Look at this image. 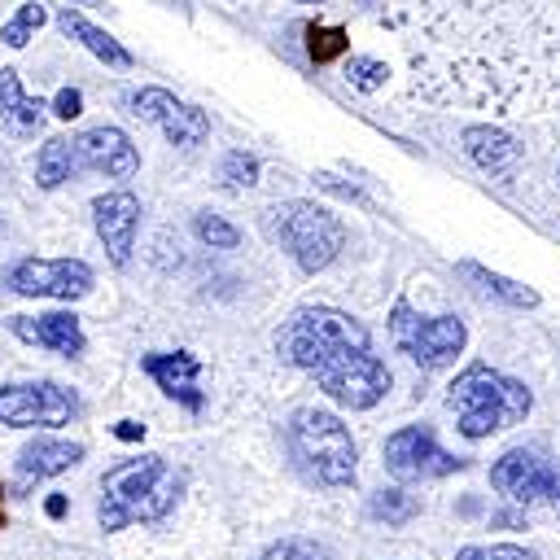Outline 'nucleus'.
Listing matches in <instances>:
<instances>
[{
	"mask_svg": "<svg viewBox=\"0 0 560 560\" xmlns=\"http://www.w3.org/2000/svg\"><path fill=\"white\" fill-rule=\"evenodd\" d=\"M407 61L429 105L560 109V0H411Z\"/></svg>",
	"mask_w": 560,
	"mask_h": 560,
	"instance_id": "obj_1",
	"label": "nucleus"
},
{
	"mask_svg": "<svg viewBox=\"0 0 560 560\" xmlns=\"http://www.w3.org/2000/svg\"><path fill=\"white\" fill-rule=\"evenodd\" d=\"M184 490V472L162 455H140L105 468L101 477V529H122L131 521H162Z\"/></svg>",
	"mask_w": 560,
	"mask_h": 560,
	"instance_id": "obj_2",
	"label": "nucleus"
},
{
	"mask_svg": "<svg viewBox=\"0 0 560 560\" xmlns=\"http://www.w3.org/2000/svg\"><path fill=\"white\" fill-rule=\"evenodd\" d=\"M451 411H455V424L464 438H490L499 429H512L529 416L534 398L521 381L494 372L490 363H472L464 368L455 381H451V394H446Z\"/></svg>",
	"mask_w": 560,
	"mask_h": 560,
	"instance_id": "obj_3",
	"label": "nucleus"
},
{
	"mask_svg": "<svg viewBox=\"0 0 560 560\" xmlns=\"http://www.w3.org/2000/svg\"><path fill=\"white\" fill-rule=\"evenodd\" d=\"M350 346H372V337L354 315L337 306H298L276 332V350L302 372H315L324 359Z\"/></svg>",
	"mask_w": 560,
	"mask_h": 560,
	"instance_id": "obj_4",
	"label": "nucleus"
},
{
	"mask_svg": "<svg viewBox=\"0 0 560 560\" xmlns=\"http://www.w3.org/2000/svg\"><path fill=\"white\" fill-rule=\"evenodd\" d=\"M289 446L298 455V464L319 481V486H350L354 481V438L350 429L319 407H302L289 424Z\"/></svg>",
	"mask_w": 560,
	"mask_h": 560,
	"instance_id": "obj_5",
	"label": "nucleus"
},
{
	"mask_svg": "<svg viewBox=\"0 0 560 560\" xmlns=\"http://www.w3.org/2000/svg\"><path fill=\"white\" fill-rule=\"evenodd\" d=\"M271 232L293 254V262L302 271H311V276L324 271L341 254V245H346L341 219L332 210L315 206V201H280L271 210Z\"/></svg>",
	"mask_w": 560,
	"mask_h": 560,
	"instance_id": "obj_6",
	"label": "nucleus"
},
{
	"mask_svg": "<svg viewBox=\"0 0 560 560\" xmlns=\"http://www.w3.org/2000/svg\"><path fill=\"white\" fill-rule=\"evenodd\" d=\"M389 341L411 363H420L424 372H438V368L455 363V354L468 341V328L455 315H420L411 302H394V311H389Z\"/></svg>",
	"mask_w": 560,
	"mask_h": 560,
	"instance_id": "obj_7",
	"label": "nucleus"
},
{
	"mask_svg": "<svg viewBox=\"0 0 560 560\" xmlns=\"http://www.w3.org/2000/svg\"><path fill=\"white\" fill-rule=\"evenodd\" d=\"M311 376L319 381V389H324L332 402H341V407H350V411L376 407V402L385 398V389H389V368L372 354V346L337 350V354L324 359Z\"/></svg>",
	"mask_w": 560,
	"mask_h": 560,
	"instance_id": "obj_8",
	"label": "nucleus"
},
{
	"mask_svg": "<svg viewBox=\"0 0 560 560\" xmlns=\"http://www.w3.org/2000/svg\"><path fill=\"white\" fill-rule=\"evenodd\" d=\"M74 416H79V398H74V389H66L57 381H22V385L0 389V424L57 429V424H70Z\"/></svg>",
	"mask_w": 560,
	"mask_h": 560,
	"instance_id": "obj_9",
	"label": "nucleus"
},
{
	"mask_svg": "<svg viewBox=\"0 0 560 560\" xmlns=\"http://www.w3.org/2000/svg\"><path fill=\"white\" fill-rule=\"evenodd\" d=\"M468 459L459 455H446L433 438L429 424H407V429H394L385 438V468L402 481H429V477H451L459 472Z\"/></svg>",
	"mask_w": 560,
	"mask_h": 560,
	"instance_id": "obj_10",
	"label": "nucleus"
},
{
	"mask_svg": "<svg viewBox=\"0 0 560 560\" xmlns=\"http://www.w3.org/2000/svg\"><path fill=\"white\" fill-rule=\"evenodd\" d=\"M490 486L512 503H542V499L556 503L560 499L556 464L542 451H525V446H516L490 464Z\"/></svg>",
	"mask_w": 560,
	"mask_h": 560,
	"instance_id": "obj_11",
	"label": "nucleus"
},
{
	"mask_svg": "<svg viewBox=\"0 0 560 560\" xmlns=\"http://www.w3.org/2000/svg\"><path fill=\"white\" fill-rule=\"evenodd\" d=\"M127 109L136 118H144V122H158L162 136L171 144H184V149L201 144L210 136V118L197 105H188L175 92H166V88H136V92H127Z\"/></svg>",
	"mask_w": 560,
	"mask_h": 560,
	"instance_id": "obj_12",
	"label": "nucleus"
},
{
	"mask_svg": "<svg viewBox=\"0 0 560 560\" xmlns=\"http://www.w3.org/2000/svg\"><path fill=\"white\" fill-rule=\"evenodd\" d=\"M9 289L22 298H83L92 289V267L79 258H22L9 267Z\"/></svg>",
	"mask_w": 560,
	"mask_h": 560,
	"instance_id": "obj_13",
	"label": "nucleus"
},
{
	"mask_svg": "<svg viewBox=\"0 0 560 560\" xmlns=\"http://www.w3.org/2000/svg\"><path fill=\"white\" fill-rule=\"evenodd\" d=\"M70 140H74V166H79V171H101V175H109V179H131V175L140 171L136 144L127 140V131H118V127H109V122L88 127V131H79V136H70Z\"/></svg>",
	"mask_w": 560,
	"mask_h": 560,
	"instance_id": "obj_14",
	"label": "nucleus"
},
{
	"mask_svg": "<svg viewBox=\"0 0 560 560\" xmlns=\"http://www.w3.org/2000/svg\"><path fill=\"white\" fill-rule=\"evenodd\" d=\"M92 223H96V236L105 241L109 262L122 267V262L131 258L136 223H140V201H136V192H127V188L101 192V197L92 201Z\"/></svg>",
	"mask_w": 560,
	"mask_h": 560,
	"instance_id": "obj_15",
	"label": "nucleus"
},
{
	"mask_svg": "<svg viewBox=\"0 0 560 560\" xmlns=\"http://www.w3.org/2000/svg\"><path fill=\"white\" fill-rule=\"evenodd\" d=\"M459 144H464V153H468L486 175H494V179H512V175L521 171V162H525L521 140L508 136L503 127H490V122H472V127H464Z\"/></svg>",
	"mask_w": 560,
	"mask_h": 560,
	"instance_id": "obj_16",
	"label": "nucleus"
},
{
	"mask_svg": "<svg viewBox=\"0 0 560 560\" xmlns=\"http://www.w3.org/2000/svg\"><path fill=\"white\" fill-rule=\"evenodd\" d=\"M9 328L22 337V341H31V346H44V350H52V354H66V359H74V354H83V328H79V315H70V311H48V315H13L9 319Z\"/></svg>",
	"mask_w": 560,
	"mask_h": 560,
	"instance_id": "obj_17",
	"label": "nucleus"
},
{
	"mask_svg": "<svg viewBox=\"0 0 560 560\" xmlns=\"http://www.w3.org/2000/svg\"><path fill=\"white\" fill-rule=\"evenodd\" d=\"M140 363H144V372L158 381L162 394H171V398L184 402L188 411H201V389H197L201 359H197V354H188V350H175V354L153 350V354H144Z\"/></svg>",
	"mask_w": 560,
	"mask_h": 560,
	"instance_id": "obj_18",
	"label": "nucleus"
},
{
	"mask_svg": "<svg viewBox=\"0 0 560 560\" xmlns=\"http://www.w3.org/2000/svg\"><path fill=\"white\" fill-rule=\"evenodd\" d=\"M44 101L39 96H26L22 83H18V70H0V127L9 136H35L44 127Z\"/></svg>",
	"mask_w": 560,
	"mask_h": 560,
	"instance_id": "obj_19",
	"label": "nucleus"
},
{
	"mask_svg": "<svg viewBox=\"0 0 560 560\" xmlns=\"http://www.w3.org/2000/svg\"><path fill=\"white\" fill-rule=\"evenodd\" d=\"M57 26H61V35H70V39H79L92 57H101L105 66H114V70H131V52L109 35V31H101V26H92L83 13H70V9H61L57 13Z\"/></svg>",
	"mask_w": 560,
	"mask_h": 560,
	"instance_id": "obj_20",
	"label": "nucleus"
},
{
	"mask_svg": "<svg viewBox=\"0 0 560 560\" xmlns=\"http://www.w3.org/2000/svg\"><path fill=\"white\" fill-rule=\"evenodd\" d=\"M79 459H83V446H79V442H61V438H35L31 446H22L18 468H22V477H57V472L74 468Z\"/></svg>",
	"mask_w": 560,
	"mask_h": 560,
	"instance_id": "obj_21",
	"label": "nucleus"
},
{
	"mask_svg": "<svg viewBox=\"0 0 560 560\" xmlns=\"http://www.w3.org/2000/svg\"><path fill=\"white\" fill-rule=\"evenodd\" d=\"M459 276H464L477 293H486V298H494V302H503V306H512V311L538 306V293H534V289H525V284H516V280H508V276H499V271H490V267H481V262H472V258L459 262Z\"/></svg>",
	"mask_w": 560,
	"mask_h": 560,
	"instance_id": "obj_22",
	"label": "nucleus"
},
{
	"mask_svg": "<svg viewBox=\"0 0 560 560\" xmlns=\"http://www.w3.org/2000/svg\"><path fill=\"white\" fill-rule=\"evenodd\" d=\"M74 175H79V166H74V140L70 136L44 140L39 153H35V179H39V188H57V184H66Z\"/></svg>",
	"mask_w": 560,
	"mask_h": 560,
	"instance_id": "obj_23",
	"label": "nucleus"
},
{
	"mask_svg": "<svg viewBox=\"0 0 560 560\" xmlns=\"http://www.w3.org/2000/svg\"><path fill=\"white\" fill-rule=\"evenodd\" d=\"M368 508H372V516L385 521V525H407V521L420 512V499L407 494V490H394V486H389V490H376Z\"/></svg>",
	"mask_w": 560,
	"mask_h": 560,
	"instance_id": "obj_24",
	"label": "nucleus"
},
{
	"mask_svg": "<svg viewBox=\"0 0 560 560\" xmlns=\"http://www.w3.org/2000/svg\"><path fill=\"white\" fill-rule=\"evenodd\" d=\"M192 236H197L201 245H210V249H232V245L241 241V232H236V228H232L228 219L210 214V210L192 214Z\"/></svg>",
	"mask_w": 560,
	"mask_h": 560,
	"instance_id": "obj_25",
	"label": "nucleus"
},
{
	"mask_svg": "<svg viewBox=\"0 0 560 560\" xmlns=\"http://www.w3.org/2000/svg\"><path fill=\"white\" fill-rule=\"evenodd\" d=\"M385 79H389V70H385V61H376V57H350V61H346V83H350L354 92H376Z\"/></svg>",
	"mask_w": 560,
	"mask_h": 560,
	"instance_id": "obj_26",
	"label": "nucleus"
},
{
	"mask_svg": "<svg viewBox=\"0 0 560 560\" xmlns=\"http://www.w3.org/2000/svg\"><path fill=\"white\" fill-rule=\"evenodd\" d=\"M35 26H44V4H22V9H18V18L0 26V39H4L9 48H22V44L31 39V31H35Z\"/></svg>",
	"mask_w": 560,
	"mask_h": 560,
	"instance_id": "obj_27",
	"label": "nucleus"
},
{
	"mask_svg": "<svg viewBox=\"0 0 560 560\" xmlns=\"http://www.w3.org/2000/svg\"><path fill=\"white\" fill-rule=\"evenodd\" d=\"M306 35H311V39H306V48H311V57H315V61H332V57H341V52H346V44H350L341 26H306Z\"/></svg>",
	"mask_w": 560,
	"mask_h": 560,
	"instance_id": "obj_28",
	"label": "nucleus"
},
{
	"mask_svg": "<svg viewBox=\"0 0 560 560\" xmlns=\"http://www.w3.org/2000/svg\"><path fill=\"white\" fill-rule=\"evenodd\" d=\"M262 560H332V556L311 538H280L276 547H267Z\"/></svg>",
	"mask_w": 560,
	"mask_h": 560,
	"instance_id": "obj_29",
	"label": "nucleus"
},
{
	"mask_svg": "<svg viewBox=\"0 0 560 560\" xmlns=\"http://www.w3.org/2000/svg\"><path fill=\"white\" fill-rule=\"evenodd\" d=\"M223 179H228L232 188H249V184H258V158L232 149V153L223 158Z\"/></svg>",
	"mask_w": 560,
	"mask_h": 560,
	"instance_id": "obj_30",
	"label": "nucleus"
},
{
	"mask_svg": "<svg viewBox=\"0 0 560 560\" xmlns=\"http://www.w3.org/2000/svg\"><path fill=\"white\" fill-rule=\"evenodd\" d=\"M455 560H538V556L529 547L494 542V547H464V551H455Z\"/></svg>",
	"mask_w": 560,
	"mask_h": 560,
	"instance_id": "obj_31",
	"label": "nucleus"
},
{
	"mask_svg": "<svg viewBox=\"0 0 560 560\" xmlns=\"http://www.w3.org/2000/svg\"><path fill=\"white\" fill-rule=\"evenodd\" d=\"M52 114L66 118V122L79 118V114H83V96H79V88H61V92L52 96Z\"/></svg>",
	"mask_w": 560,
	"mask_h": 560,
	"instance_id": "obj_32",
	"label": "nucleus"
},
{
	"mask_svg": "<svg viewBox=\"0 0 560 560\" xmlns=\"http://www.w3.org/2000/svg\"><path fill=\"white\" fill-rule=\"evenodd\" d=\"M319 179V188H328V192H337V197H346V201H359V206H368V197L359 192V188H350V184H337L332 175H315Z\"/></svg>",
	"mask_w": 560,
	"mask_h": 560,
	"instance_id": "obj_33",
	"label": "nucleus"
},
{
	"mask_svg": "<svg viewBox=\"0 0 560 560\" xmlns=\"http://www.w3.org/2000/svg\"><path fill=\"white\" fill-rule=\"evenodd\" d=\"M114 433H118L122 442H140V438H144V424H136V420H118Z\"/></svg>",
	"mask_w": 560,
	"mask_h": 560,
	"instance_id": "obj_34",
	"label": "nucleus"
},
{
	"mask_svg": "<svg viewBox=\"0 0 560 560\" xmlns=\"http://www.w3.org/2000/svg\"><path fill=\"white\" fill-rule=\"evenodd\" d=\"M44 508H48V516H52V521H57V516H66V499H61V494H52Z\"/></svg>",
	"mask_w": 560,
	"mask_h": 560,
	"instance_id": "obj_35",
	"label": "nucleus"
},
{
	"mask_svg": "<svg viewBox=\"0 0 560 560\" xmlns=\"http://www.w3.org/2000/svg\"><path fill=\"white\" fill-rule=\"evenodd\" d=\"M70 4H79V9H105V0H70Z\"/></svg>",
	"mask_w": 560,
	"mask_h": 560,
	"instance_id": "obj_36",
	"label": "nucleus"
},
{
	"mask_svg": "<svg viewBox=\"0 0 560 560\" xmlns=\"http://www.w3.org/2000/svg\"><path fill=\"white\" fill-rule=\"evenodd\" d=\"M354 4H363V9H376V4H381V0H354Z\"/></svg>",
	"mask_w": 560,
	"mask_h": 560,
	"instance_id": "obj_37",
	"label": "nucleus"
},
{
	"mask_svg": "<svg viewBox=\"0 0 560 560\" xmlns=\"http://www.w3.org/2000/svg\"><path fill=\"white\" fill-rule=\"evenodd\" d=\"M302 4H324V0H302Z\"/></svg>",
	"mask_w": 560,
	"mask_h": 560,
	"instance_id": "obj_38",
	"label": "nucleus"
},
{
	"mask_svg": "<svg viewBox=\"0 0 560 560\" xmlns=\"http://www.w3.org/2000/svg\"><path fill=\"white\" fill-rule=\"evenodd\" d=\"M556 188H560V171H556Z\"/></svg>",
	"mask_w": 560,
	"mask_h": 560,
	"instance_id": "obj_39",
	"label": "nucleus"
},
{
	"mask_svg": "<svg viewBox=\"0 0 560 560\" xmlns=\"http://www.w3.org/2000/svg\"><path fill=\"white\" fill-rule=\"evenodd\" d=\"M556 508H560V499H556Z\"/></svg>",
	"mask_w": 560,
	"mask_h": 560,
	"instance_id": "obj_40",
	"label": "nucleus"
}]
</instances>
